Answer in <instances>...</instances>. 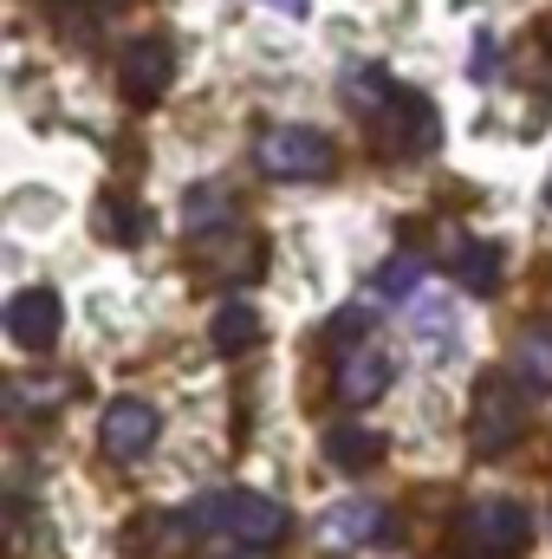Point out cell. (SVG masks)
Returning <instances> with one entry per match:
<instances>
[{
	"instance_id": "8fae6325",
	"label": "cell",
	"mask_w": 552,
	"mask_h": 559,
	"mask_svg": "<svg viewBox=\"0 0 552 559\" xmlns=\"http://www.w3.org/2000/svg\"><path fill=\"white\" fill-rule=\"evenodd\" d=\"M325 462L345 468V475H364V468L384 462V436H377V429H351V423H338V429H325Z\"/></svg>"
},
{
	"instance_id": "6da1fadb",
	"label": "cell",
	"mask_w": 552,
	"mask_h": 559,
	"mask_svg": "<svg viewBox=\"0 0 552 559\" xmlns=\"http://www.w3.org/2000/svg\"><path fill=\"white\" fill-rule=\"evenodd\" d=\"M345 105L364 111V124H371V138H377L384 156L435 150V105L416 98V92H404L384 66H358V72L345 79Z\"/></svg>"
},
{
	"instance_id": "d6986e66",
	"label": "cell",
	"mask_w": 552,
	"mask_h": 559,
	"mask_svg": "<svg viewBox=\"0 0 552 559\" xmlns=\"http://www.w3.org/2000/svg\"><path fill=\"white\" fill-rule=\"evenodd\" d=\"M547 209H552V182H547Z\"/></svg>"
},
{
	"instance_id": "5bb4252c",
	"label": "cell",
	"mask_w": 552,
	"mask_h": 559,
	"mask_svg": "<svg viewBox=\"0 0 552 559\" xmlns=\"http://www.w3.org/2000/svg\"><path fill=\"white\" fill-rule=\"evenodd\" d=\"M455 280L488 299V293L501 286V248H494V241H461V248H455Z\"/></svg>"
},
{
	"instance_id": "ac0fdd59",
	"label": "cell",
	"mask_w": 552,
	"mask_h": 559,
	"mask_svg": "<svg viewBox=\"0 0 552 559\" xmlns=\"http://www.w3.org/2000/svg\"><path fill=\"white\" fill-rule=\"evenodd\" d=\"M274 7H286V13H299V7H305V0H274Z\"/></svg>"
},
{
	"instance_id": "52a82bcc",
	"label": "cell",
	"mask_w": 552,
	"mask_h": 559,
	"mask_svg": "<svg viewBox=\"0 0 552 559\" xmlns=\"http://www.w3.org/2000/svg\"><path fill=\"white\" fill-rule=\"evenodd\" d=\"M59 325H65V306L52 286H20L7 299V338L20 352H52L59 345Z\"/></svg>"
},
{
	"instance_id": "ba28073f",
	"label": "cell",
	"mask_w": 552,
	"mask_h": 559,
	"mask_svg": "<svg viewBox=\"0 0 552 559\" xmlns=\"http://www.w3.org/2000/svg\"><path fill=\"white\" fill-rule=\"evenodd\" d=\"M332 391H338V404H351V411L377 404V397L391 391V358H384L377 345H345V352H338V371H332Z\"/></svg>"
},
{
	"instance_id": "277c9868",
	"label": "cell",
	"mask_w": 552,
	"mask_h": 559,
	"mask_svg": "<svg viewBox=\"0 0 552 559\" xmlns=\"http://www.w3.org/2000/svg\"><path fill=\"white\" fill-rule=\"evenodd\" d=\"M254 163L274 182H319V176L338 169V143L325 131H312V124H274L267 138L254 143Z\"/></svg>"
},
{
	"instance_id": "5b68a950",
	"label": "cell",
	"mask_w": 552,
	"mask_h": 559,
	"mask_svg": "<svg viewBox=\"0 0 552 559\" xmlns=\"http://www.w3.org/2000/svg\"><path fill=\"white\" fill-rule=\"evenodd\" d=\"M461 540V559H527L533 547V514L520 501H475L455 527Z\"/></svg>"
},
{
	"instance_id": "30bf717a",
	"label": "cell",
	"mask_w": 552,
	"mask_h": 559,
	"mask_svg": "<svg viewBox=\"0 0 552 559\" xmlns=\"http://www.w3.org/2000/svg\"><path fill=\"white\" fill-rule=\"evenodd\" d=\"M391 534V514L377 508V501H338L325 521H319V547H332V554H351V547H377Z\"/></svg>"
},
{
	"instance_id": "2e32d148",
	"label": "cell",
	"mask_w": 552,
	"mask_h": 559,
	"mask_svg": "<svg viewBox=\"0 0 552 559\" xmlns=\"http://www.w3.org/2000/svg\"><path fill=\"white\" fill-rule=\"evenodd\" d=\"M416 280H422V261H416V254H397V261H384V267H377V293H384V299H397V293H410Z\"/></svg>"
},
{
	"instance_id": "7a4b0ae2",
	"label": "cell",
	"mask_w": 552,
	"mask_h": 559,
	"mask_svg": "<svg viewBox=\"0 0 552 559\" xmlns=\"http://www.w3.org/2000/svg\"><path fill=\"white\" fill-rule=\"evenodd\" d=\"M189 527H208V534H221L235 547H274V540H286L292 514L261 488H221V495L189 508Z\"/></svg>"
},
{
	"instance_id": "9a60e30c",
	"label": "cell",
	"mask_w": 552,
	"mask_h": 559,
	"mask_svg": "<svg viewBox=\"0 0 552 559\" xmlns=\"http://www.w3.org/2000/svg\"><path fill=\"white\" fill-rule=\"evenodd\" d=\"M92 222H98V241H111V248H131V241L143 235V209L124 202V195H98Z\"/></svg>"
},
{
	"instance_id": "7c38bea8",
	"label": "cell",
	"mask_w": 552,
	"mask_h": 559,
	"mask_svg": "<svg viewBox=\"0 0 552 559\" xmlns=\"http://www.w3.org/2000/svg\"><path fill=\"white\" fill-rule=\"evenodd\" d=\"M514 378H520L533 397H552V325H527V332H520Z\"/></svg>"
},
{
	"instance_id": "e0dca14e",
	"label": "cell",
	"mask_w": 552,
	"mask_h": 559,
	"mask_svg": "<svg viewBox=\"0 0 552 559\" xmlns=\"http://www.w3.org/2000/svg\"><path fill=\"white\" fill-rule=\"evenodd\" d=\"M228 559H267V554L261 547H241V554H228Z\"/></svg>"
},
{
	"instance_id": "9c48e42d",
	"label": "cell",
	"mask_w": 552,
	"mask_h": 559,
	"mask_svg": "<svg viewBox=\"0 0 552 559\" xmlns=\"http://www.w3.org/2000/svg\"><path fill=\"white\" fill-rule=\"evenodd\" d=\"M118 72H124V105L149 111L169 92V79H176V52H169V39H137Z\"/></svg>"
},
{
	"instance_id": "4fadbf2b",
	"label": "cell",
	"mask_w": 552,
	"mask_h": 559,
	"mask_svg": "<svg viewBox=\"0 0 552 559\" xmlns=\"http://www.w3.org/2000/svg\"><path fill=\"white\" fill-rule=\"evenodd\" d=\"M254 345H261V312L241 306V299L221 306V312H215V352H221V358H241V352H254Z\"/></svg>"
},
{
	"instance_id": "8992f818",
	"label": "cell",
	"mask_w": 552,
	"mask_h": 559,
	"mask_svg": "<svg viewBox=\"0 0 552 559\" xmlns=\"http://www.w3.org/2000/svg\"><path fill=\"white\" fill-rule=\"evenodd\" d=\"M156 436H163V417H156V404H143V397H118V404H105V417H98V442H105L111 462H143V455L156 449Z\"/></svg>"
},
{
	"instance_id": "3957f363",
	"label": "cell",
	"mask_w": 552,
	"mask_h": 559,
	"mask_svg": "<svg viewBox=\"0 0 552 559\" xmlns=\"http://www.w3.org/2000/svg\"><path fill=\"white\" fill-rule=\"evenodd\" d=\"M520 391H527V384H507L501 371H488V378L475 384V404H468V449H475L481 462L507 455V449L527 436V404H520Z\"/></svg>"
}]
</instances>
